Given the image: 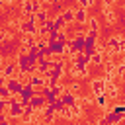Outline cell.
I'll return each instance as SVG.
<instances>
[{
  "mask_svg": "<svg viewBox=\"0 0 125 125\" xmlns=\"http://www.w3.org/2000/svg\"><path fill=\"white\" fill-rule=\"evenodd\" d=\"M102 62H104V51L94 49V53L88 57V64H92V66H100Z\"/></svg>",
  "mask_w": 125,
  "mask_h": 125,
  "instance_id": "obj_10",
  "label": "cell"
},
{
  "mask_svg": "<svg viewBox=\"0 0 125 125\" xmlns=\"http://www.w3.org/2000/svg\"><path fill=\"white\" fill-rule=\"evenodd\" d=\"M104 88H105V78H92V82H90V90H92L94 96L104 94Z\"/></svg>",
  "mask_w": 125,
  "mask_h": 125,
  "instance_id": "obj_4",
  "label": "cell"
},
{
  "mask_svg": "<svg viewBox=\"0 0 125 125\" xmlns=\"http://www.w3.org/2000/svg\"><path fill=\"white\" fill-rule=\"evenodd\" d=\"M61 16H62V20H64L66 25H68V23H74V8H66V10H62Z\"/></svg>",
  "mask_w": 125,
  "mask_h": 125,
  "instance_id": "obj_12",
  "label": "cell"
},
{
  "mask_svg": "<svg viewBox=\"0 0 125 125\" xmlns=\"http://www.w3.org/2000/svg\"><path fill=\"white\" fill-rule=\"evenodd\" d=\"M29 84L35 88V92L37 90H41L43 86H45V76L43 74H37V72H33L31 76H29Z\"/></svg>",
  "mask_w": 125,
  "mask_h": 125,
  "instance_id": "obj_9",
  "label": "cell"
},
{
  "mask_svg": "<svg viewBox=\"0 0 125 125\" xmlns=\"http://www.w3.org/2000/svg\"><path fill=\"white\" fill-rule=\"evenodd\" d=\"M68 90H70V92H72V94H74V96H76V98H78V96H80V84H78V82H72V84H70V88H68Z\"/></svg>",
  "mask_w": 125,
  "mask_h": 125,
  "instance_id": "obj_17",
  "label": "cell"
},
{
  "mask_svg": "<svg viewBox=\"0 0 125 125\" xmlns=\"http://www.w3.org/2000/svg\"><path fill=\"white\" fill-rule=\"evenodd\" d=\"M86 20H88V12H86V8H74V23H78V25H84L86 23Z\"/></svg>",
  "mask_w": 125,
  "mask_h": 125,
  "instance_id": "obj_8",
  "label": "cell"
},
{
  "mask_svg": "<svg viewBox=\"0 0 125 125\" xmlns=\"http://www.w3.org/2000/svg\"><path fill=\"white\" fill-rule=\"evenodd\" d=\"M4 37H6V31H4V29H0V41H2Z\"/></svg>",
  "mask_w": 125,
  "mask_h": 125,
  "instance_id": "obj_18",
  "label": "cell"
},
{
  "mask_svg": "<svg viewBox=\"0 0 125 125\" xmlns=\"http://www.w3.org/2000/svg\"><path fill=\"white\" fill-rule=\"evenodd\" d=\"M113 113H117V115H125V104H117V105H113V107H109Z\"/></svg>",
  "mask_w": 125,
  "mask_h": 125,
  "instance_id": "obj_14",
  "label": "cell"
},
{
  "mask_svg": "<svg viewBox=\"0 0 125 125\" xmlns=\"http://www.w3.org/2000/svg\"><path fill=\"white\" fill-rule=\"evenodd\" d=\"M20 31L21 33H37V23H35V16L33 14L20 23Z\"/></svg>",
  "mask_w": 125,
  "mask_h": 125,
  "instance_id": "obj_1",
  "label": "cell"
},
{
  "mask_svg": "<svg viewBox=\"0 0 125 125\" xmlns=\"http://www.w3.org/2000/svg\"><path fill=\"white\" fill-rule=\"evenodd\" d=\"M104 96H105V98H111V100H115V98L119 96V90H117V86L113 84V80H107V78H105V88H104Z\"/></svg>",
  "mask_w": 125,
  "mask_h": 125,
  "instance_id": "obj_5",
  "label": "cell"
},
{
  "mask_svg": "<svg viewBox=\"0 0 125 125\" xmlns=\"http://www.w3.org/2000/svg\"><path fill=\"white\" fill-rule=\"evenodd\" d=\"M29 105H31L35 111H41V109L47 105V100H45V96H43V94H37V92H35V94L29 98Z\"/></svg>",
  "mask_w": 125,
  "mask_h": 125,
  "instance_id": "obj_2",
  "label": "cell"
},
{
  "mask_svg": "<svg viewBox=\"0 0 125 125\" xmlns=\"http://www.w3.org/2000/svg\"><path fill=\"white\" fill-rule=\"evenodd\" d=\"M10 96H12V94H10V90L6 88V84H2V86H0V100H8Z\"/></svg>",
  "mask_w": 125,
  "mask_h": 125,
  "instance_id": "obj_15",
  "label": "cell"
},
{
  "mask_svg": "<svg viewBox=\"0 0 125 125\" xmlns=\"http://www.w3.org/2000/svg\"><path fill=\"white\" fill-rule=\"evenodd\" d=\"M119 45H121V35H113L105 39V49L107 53H119Z\"/></svg>",
  "mask_w": 125,
  "mask_h": 125,
  "instance_id": "obj_3",
  "label": "cell"
},
{
  "mask_svg": "<svg viewBox=\"0 0 125 125\" xmlns=\"http://www.w3.org/2000/svg\"><path fill=\"white\" fill-rule=\"evenodd\" d=\"M92 4H94V0H76V6H78V8H86V10H88Z\"/></svg>",
  "mask_w": 125,
  "mask_h": 125,
  "instance_id": "obj_16",
  "label": "cell"
},
{
  "mask_svg": "<svg viewBox=\"0 0 125 125\" xmlns=\"http://www.w3.org/2000/svg\"><path fill=\"white\" fill-rule=\"evenodd\" d=\"M18 72H20V68H18V62H16V61H10L6 66H2V76H6V78L16 76Z\"/></svg>",
  "mask_w": 125,
  "mask_h": 125,
  "instance_id": "obj_6",
  "label": "cell"
},
{
  "mask_svg": "<svg viewBox=\"0 0 125 125\" xmlns=\"http://www.w3.org/2000/svg\"><path fill=\"white\" fill-rule=\"evenodd\" d=\"M66 27V23H64V20H62V16L61 14H57V16H53V29L55 31H62Z\"/></svg>",
  "mask_w": 125,
  "mask_h": 125,
  "instance_id": "obj_11",
  "label": "cell"
},
{
  "mask_svg": "<svg viewBox=\"0 0 125 125\" xmlns=\"http://www.w3.org/2000/svg\"><path fill=\"white\" fill-rule=\"evenodd\" d=\"M86 25H88L92 31H100V23H98V20H96V18H90V16H88V20H86Z\"/></svg>",
  "mask_w": 125,
  "mask_h": 125,
  "instance_id": "obj_13",
  "label": "cell"
},
{
  "mask_svg": "<svg viewBox=\"0 0 125 125\" xmlns=\"http://www.w3.org/2000/svg\"><path fill=\"white\" fill-rule=\"evenodd\" d=\"M21 82L16 78V76H12V78H6V88L10 90V94H20L21 92Z\"/></svg>",
  "mask_w": 125,
  "mask_h": 125,
  "instance_id": "obj_7",
  "label": "cell"
}]
</instances>
